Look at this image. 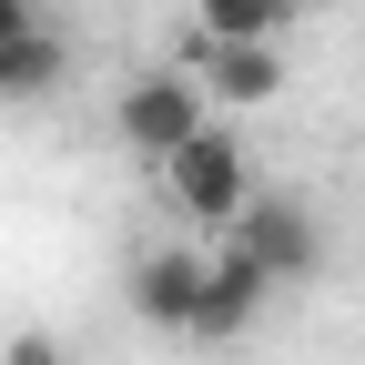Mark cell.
Returning a JSON list of instances; mask_svg holds the SVG:
<instances>
[{
  "label": "cell",
  "mask_w": 365,
  "mask_h": 365,
  "mask_svg": "<svg viewBox=\"0 0 365 365\" xmlns=\"http://www.w3.org/2000/svg\"><path fill=\"white\" fill-rule=\"evenodd\" d=\"M153 173H163V193H173V213L193 223V234H223V223L244 213V193H254V153H244V132L213 122V112L182 132Z\"/></svg>",
  "instance_id": "cell-1"
},
{
  "label": "cell",
  "mask_w": 365,
  "mask_h": 365,
  "mask_svg": "<svg viewBox=\"0 0 365 365\" xmlns=\"http://www.w3.org/2000/svg\"><path fill=\"white\" fill-rule=\"evenodd\" d=\"M223 254H244L254 274H274V284H304L325 244H314V213H304L294 193H264V182H254V193H244V213L223 223Z\"/></svg>",
  "instance_id": "cell-2"
},
{
  "label": "cell",
  "mask_w": 365,
  "mask_h": 365,
  "mask_svg": "<svg viewBox=\"0 0 365 365\" xmlns=\"http://www.w3.org/2000/svg\"><path fill=\"white\" fill-rule=\"evenodd\" d=\"M193 122H203V81L193 71H143V81L112 91V132H122V153H143V163H163Z\"/></svg>",
  "instance_id": "cell-3"
},
{
  "label": "cell",
  "mask_w": 365,
  "mask_h": 365,
  "mask_svg": "<svg viewBox=\"0 0 365 365\" xmlns=\"http://www.w3.org/2000/svg\"><path fill=\"white\" fill-rule=\"evenodd\" d=\"M264 304H274V274H254L244 254H203V294H193V345H234L264 325Z\"/></svg>",
  "instance_id": "cell-4"
},
{
  "label": "cell",
  "mask_w": 365,
  "mask_h": 365,
  "mask_svg": "<svg viewBox=\"0 0 365 365\" xmlns=\"http://www.w3.org/2000/svg\"><path fill=\"white\" fill-rule=\"evenodd\" d=\"M132 314H143L153 335H182L193 325V294H203V254L193 244H153V254H132Z\"/></svg>",
  "instance_id": "cell-5"
},
{
  "label": "cell",
  "mask_w": 365,
  "mask_h": 365,
  "mask_svg": "<svg viewBox=\"0 0 365 365\" xmlns=\"http://www.w3.org/2000/svg\"><path fill=\"white\" fill-rule=\"evenodd\" d=\"M182 71L203 81V102H234V112H254V102L284 91V51H274V41H193Z\"/></svg>",
  "instance_id": "cell-6"
},
{
  "label": "cell",
  "mask_w": 365,
  "mask_h": 365,
  "mask_svg": "<svg viewBox=\"0 0 365 365\" xmlns=\"http://www.w3.org/2000/svg\"><path fill=\"white\" fill-rule=\"evenodd\" d=\"M61 81H71V41L51 21H31V31L0 41V102H51Z\"/></svg>",
  "instance_id": "cell-7"
},
{
  "label": "cell",
  "mask_w": 365,
  "mask_h": 365,
  "mask_svg": "<svg viewBox=\"0 0 365 365\" xmlns=\"http://www.w3.org/2000/svg\"><path fill=\"white\" fill-rule=\"evenodd\" d=\"M193 11V41H274L284 21L325 11V0H182Z\"/></svg>",
  "instance_id": "cell-8"
},
{
  "label": "cell",
  "mask_w": 365,
  "mask_h": 365,
  "mask_svg": "<svg viewBox=\"0 0 365 365\" xmlns=\"http://www.w3.org/2000/svg\"><path fill=\"white\" fill-rule=\"evenodd\" d=\"M11 365H61V345H51V335H21V345H11Z\"/></svg>",
  "instance_id": "cell-9"
},
{
  "label": "cell",
  "mask_w": 365,
  "mask_h": 365,
  "mask_svg": "<svg viewBox=\"0 0 365 365\" xmlns=\"http://www.w3.org/2000/svg\"><path fill=\"white\" fill-rule=\"evenodd\" d=\"M41 21V0H0V41H11V31H31Z\"/></svg>",
  "instance_id": "cell-10"
}]
</instances>
